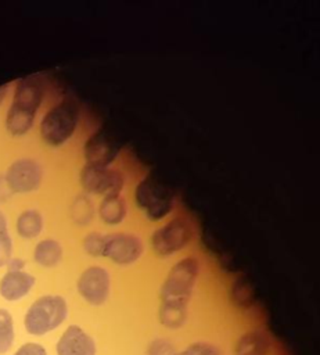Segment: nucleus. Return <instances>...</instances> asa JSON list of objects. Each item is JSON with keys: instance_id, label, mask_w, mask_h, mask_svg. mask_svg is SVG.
<instances>
[{"instance_id": "39448f33", "label": "nucleus", "mask_w": 320, "mask_h": 355, "mask_svg": "<svg viewBox=\"0 0 320 355\" xmlns=\"http://www.w3.org/2000/svg\"><path fill=\"white\" fill-rule=\"evenodd\" d=\"M134 198L137 205L152 220L162 219L170 212L173 205V196L170 190L165 184L150 178L139 183Z\"/></svg>"}, {"instance_id": "4468645a", "label": "nucleus", "mask_w": 320, "mask_h": 355, "mask_svg": "<svg viewBox=\"0 0 320 355\" xmlns=\"http://www.w3.org/2000/svg\"><path fill=\"white\" fill-rule=\"evenodd\" d=\"M269 348L270 343L265 333L249 331L238 340L235 345V355H267Z\"/></svg>"}, {"instance_id": "6e6552de", "label": "nucleus", "mask_w": 320, "mask_h": 355, "mask_svg": "<svg viewBox=\"0 0 320 355\" xmlns=\"http://www.w3.org/2000/svg\"><path fill=\"white\" fill-rule=\"evenodd\" d=\"M43 171L39 162L30 158L14 161L6 172V183L12 193H29L39 187Z\"/></svg>"}, {"instance_id": "423d86ee", "label": "nucleus", "mask_w": 320, "mask_h": 355, "mask_svg": "<svg viewBox=\"0 0 320 355\" xmlns=\"http://www.w3.org/2000/svg\"><path fill=\"white\" fill-rule=\"evenodd\" d=\"M191 240V229L183 219H173L157 229L151 236L154 251L161 257H170Z\"/></svg>"}, {"instance_id": "f3484780", "label": "nucleus", "mask_w": 320, "mask_h": 355, "mask_svg": "<svg viewBox=\"0 0 320 355\" xmlns=\"http://www.w3.org/2000/svg\"><path fill=\"white\" fill-rule=\"evenodd\" d=\"M43 227V216L36 209L24 211L17 219V232L21 237L33 239Z\"/></svg>"}, {"instance_id": "ddd939ff", "label": "nucleus", "mask_w": 320, "mask_h": 355, "mask_svg": "<svg viewBox=\"0 0 320 355\" xmlns=\"http://www.w3.org/2000/svg\"><path fill=\"white\" fill-rule=\"evenodd\" d=\"M35 277L28 272H8L0 279V295L7 301L24 298L33 287Z\"/></svg>"}, {"instance_id": "a211bd4d", "label": "nucleus", "mask_w": 320, "mask_h": 355, "mask_svg": "<svg viewBox=\"0 0 320 355\" xmlns=\"http://www.w3.org/2000/svg\"><path fill=\"white\" fill-rule=\"evenodd\" d=\"M14 320L7 309L0 308V355L11 349L14 344Z\"/></svg>"}, {"instance_id": "f257e3e1", "label": "nucleus", "mask_w": 320, "mask_h": 355, "mask_svg": "<svg viewBox=\"0 0 320 355\" xmlns=\"http://www.w3.org/2000/svg\"><path fill=\"white\" fill-rule=\"evenodd\" d=\"M199 263L195 258L179 261L169 272L161 287L159 320L169 329H179L187 318V305L191 298Z\"/></svg>"}, {"instance_id": "f8f14e48", "label": "nucleus", "mask_w": 320, "mask_h": 355, "mask_svg": "<svg viewBox=\"0 0 320 355\" xmlns=\"http://www.w3.org/2000/svg\"><path fill=\"white\" fill-rule=\"evenodd\" d=\"M116 144L104 133H94L87 139L85 144V158L86 164L97 166H108L109 162L116 157Z\"/></svg>"}, {"instance_id": "20e7f679", "label": "nucleus", "mask_w": 320, "mask_h": 355, "mask_svg": "<svg viewBox=\"0 0 320 355\" xmlns=\"http://www.w3.org/2000/svg\"><path fill=\"white\" fill-rule=\"evenodd\" d=\"M78 123V111L71 103H61L51 108L42 119L40 135L50 146H60L66 141Z\"/></svg>"}, {"instance_id": "f03ea898", "label": "nucleus", "mask_w": 320, "mask_h": 355, "mask_svg": "<svg viewBox=\"0 0 320 355\" xmlns=\"http://www.w3.org/2000/svg\"><path fill=\"white\" fill-rule=\"evenodd\" d=\"M43 98V85L35 75L18 80L14 101L6 116V128L14 136L25 135L33 125L36 111Z\"/></svg>"}, {"instance_id": "c85d7f7f", "label": "nucleus", "mask_w": 320, "mask_h": 355, "mask_svg": "<svg viewBox=\"0 0 320 355\" xmlns=\"http://www.w3.org/2000/svg\"><path fill=\"white\" fill-rule=\"evenodd\" d=\"M175 355H181V354H175Z\"/></svg>"}, {"instance_id": "2eb2a0df", "label": "nucleus", "mask_w": 320, "mask_h": 355, "mask_svg": "<svg viewBox=\"0 0 320 355\" xmlns=\"http://www.w3.org/2000/svg\"><path fill=\"white\" fill-rule=\"evenodd\" d=\"M100 216L107 225H118L126 216V202L119 194L107 196L100 204Z\"/></svg>"}, {"instance_id": "7ed1b4c3", "label": "nucleus", "mask_w": 320, "mask_h": 355, "mask_svg": "<svg viewBox=\"0 0 320 355\" xmlns=\"http://www.w3.org/2000/svg\"><path fill=\"white\" fill-rule=\"evenodd\" d=\"M68 316V304L61 295L47 294L37 298L26 311L24 324L29 334L43 336L58 326Z\"/></svg>"}, {"instance_id": "b1692460", "label": "nucleus", "mask_w": 320, "mask_h": 355, "mask_svg": "<svg viewBox=\"0 0 320 355\" xmlns=\"http://www.w3.org/2000/svg\"><path fill=\"white\" fill-rule=\"evenodd\" d=\"M148 355H175L173 345L163 338H157L150 344Z\"/></svg>"}, {"instance_id": "4be33fe9", "label": "nucleus", "mask_w": 320, "mask_h": 355, "mask_svg": "<svg viewBox=\"0 0 320 355\" xmlns=\"http://www.w3.org/2000/svg\"><path fill=\"white\" fill-rule=\"evenodd\" d=\"M181 355H222L220 351L208 343H194L187 347Z\"/></svg>"}, {"instance_id": "0eeeda50", "label": "nucleus", "mask_w": 320, "mask_h": 355, "mask_svg": "<svg viewBox=\"0 0 320 355\" xmlns=\"http://www.w3.org/2000/svg\"><path fill=\"white\" fill-rule=\"evenodd\" d=\"M80 183L87 191L107 197L119 194L123 186V176L109 166L86 164L80 172Z\"/></svg>"}, {"instance_id": "dca6fc26", "label": "nucleus", "mask_w": 320, "mask_h": 355, "mask_svg": "<svg viewBox=\"0 0 320 355\" xmlns=\"http://www.w3.org/2000/svg\"><path fill=\"white\" fill-rule=\"evenodd\" d=\"M62 257V248L58 241L53 239H44L35 247L33 258L43 268L55 266Z\"/></svg>"}, {"instance_id": "9d476101", "label": "nucleus", "mask_w": 320, "mask_h": 355, "mask_svg": "<svg viewBox=\"0 0 320 355\" xmlns=\"http://www.w3.org/2000/svg\"><path fill=\"white\" fill-rule=\"evenodd\" d=\"M143 252V241L127 233H112L105 236L104 255L119 265L136 262Z\"/></svg>"}, {"instance_id": "1a4fd4ad", "label": "nucleus", "mask_w": 320, "mask_h": 355, "mask_svg": "<svg viewBox=\"0 0 320 355\" xmlns=\"http://www.w3.org/2000/svg\"><path fill=\"white\" fill-rule=\"evenodd\" d=\"M111 279L109 273L101 266H90L85 269L78 279L76 288L82 298L90 305H103L109 295Z\"/></svg>"}, {"instance_id": "5701e85b", "label": "nucleus", "mask_w": 320, "mask_h": 355, "mask_svg": "<svg viewBox=\"0 0 320 355\" xmlns=\"http://www.w3.org/2000/svg\"><path fill=\"white\" fill-rule=\"evenodd\" d=\"M12 258V240L7 232L0 233V268Z\"/></svg>"}, {"instance_id": "cd10ccee", "label": "nucleus", "mask_w": 320, "mask_h": 355, "mask_svg": "<svg viewBox=\"0 0 320 355\" xmlns=\"http://www.w3.org/2000/svg\"><path fill=\"white\" fill-rule=\"evenodd\" d=\"M7 87H8V85L0 86V104H1V101H3V98L6 96V93H7Z\"/></svg>"}, {"instance_id": "9b49d317", "label": "nucleus", "mask_w": 320, "mask_h": 355, "mask_svg": "<svg viewBox=\"0 0 320 355\" xmlns=\"http://www.w3.org/2000/svg\"><path fill=\"white\" fill-rule=\"evenodd\" d=\"M58 355H96V343L82 327L69 326L57 343Z\"/></svg>"}, {"instance_id": "393cba45", "label": "nucleus", "mask_w": 320, "mask_h": 355, "mask_svg": "<svg viewBox=\"0 0 320 355\" xmlns=\"http://www.w3.org/2000/svg\"><path fill=\"white\" fill-rule=\"evenodd\" d=\"M14 355H47L46 348L37 343H26L21 345Z\"/></svg>"}, {"instance_id": "6ab92c4d", "label": "nucleus", "mask_w": 320, "mask_h": 355, "mask_svg": "<svg viewBox=\"0 0 320 355\" xmlns=\"http://www.w3.org/2000/svg\"><path fill=\"white\" fill-rule=\"evenodd\" d=\"M233 300L240 306H249L254 301V291L245 279H240L233 286Z\"/></svg>"}, {"instance_id": "aec40b11", "label": "nucleus", "mask_w": 320, "mask_h": 355, "mask_svg": "<svg viewBox=\"0 0 320 355\" xmlns=\"http://www.w3.org/2000/svg\"><path fill=\"white\" fill-rule=\"evenodd\" d=\"M73 218L78 223H87L93 216V204L86 196H79L72 207Z\"/></svg>"}, {"instance_id": "a878e982", "label": "nucleus", "mask_w": 320, "mask_h": 355, "mask_svg": "<svg viewBox=\"0 0 320 355\" xmlns=\"http://www.w3.org/2000/svg\"><path fill=\"white\" fill-rule=\"evenodd\" d=\"M6 266L8 268V272H21L24 270L25 261H22L21 258H11Z\"/></svg>"}, {"instance_id": "412c9836", "label": "nucleus", "mask_w": 320, "mask_h": 355, "mask_svg": "<svg viewBox=\"0 0 320 355\" xmlns=\"http://www.w3.org/2000/svg\"><path fill=\"white\" fill-rule=\"evenodd\" d=\"M104 244H105V236H103L97 232L89 233L83 240L85 251L93 257L104 255Z\"/></svg>"}, {"instance_id": "bb28decb", "label": "nucleus", "mask_w": 320, "mask_h": 355, "mask_svg": "<svg viewBox=\"0 0 320 355\" xmlns=\"http://www.w3.org/2000/svg\"><path fill=\"white\" fill-rule=\"evenodd\" d=\"M7 232V219L4 216V214L0 211V233Z\"/></svg>"}]
</instances>
